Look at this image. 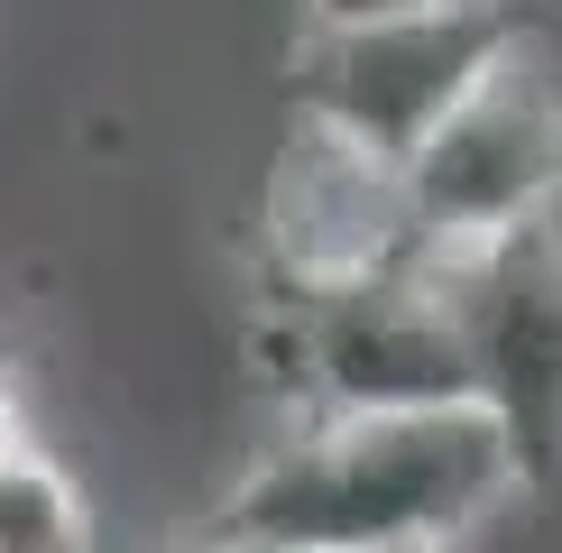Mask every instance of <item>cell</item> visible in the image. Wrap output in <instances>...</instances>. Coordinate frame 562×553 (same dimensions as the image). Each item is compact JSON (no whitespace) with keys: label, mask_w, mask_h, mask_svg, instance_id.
Instances as JSON below:
<instances>
[{"label":"cell","mask_w":562,"mask_h":553,"mask_svg":"<svg viewBox=\"0 0 562 553\" xmlns=\"http://www.w3.org/2000/svg\"><path fill=\"white\" fill-rule=\"evenodd\" d=\"M535 507L507 433L480 406L295 415L222 479V535L259 553H471Z\"/></svg>","instance_id":"6da1fadb"},{"label":"cell","mask_w":562,"mask_h":553,"mask_svg":"<svg viewBox=\"0 0 562 553\" xmlns=\"http://www.w3.org/2000/svg\"><path fill=\"white\" fill-rule=\"evenodd\" d=\"M249 379L268 387L277 425L295 415H434L471 397V341H461L442 268H369L341 286H268L249 305Z\"/></svg>","instance_id":"7a4b0ae2"},{"label":"cell","mask_w":562,"mask_h":553,"mask_svg":"<svg viewBox=\"0 0 562 553\" xmlns=\"http://www.w3.org/2000/svg\"><path fill=\"white\" fill-rule=\"evenodd\" d=\"M396 194H406V230L425 268H461L535 240V230H562V65L535 29L396 167Z\"/></svg>","instance_id":"3957f363"},{"label":"cell","mask_w":562,"mask_h":553,"mask_svg":"<svg viewBox=\"0 0 562 553\" xmlns=\"http://www.w3.org/2000/svg\"><path fill=\"white\" fill-rule=\"evenodd\" d=\"M517 37H526L517 0H471V10L387 19V29H295V56H286L295 129L396 176L488 83V65Z\"/></svg>","instance_id":"277c9868"},{"label":"cell","mask_w":562,"mask_h":553,"mask_svg":"<svg viewBox=\"0 0 562 553\" xmlns=\"http://www.w3.org/2000/svg\"><path fill=\"white\" fill-rule=\"evenodd\" d=\"M471 341V397L507 433L526 489H562V230L442 268Z\"/></svg>","instance_id":"5b68a950"},{"label":"cell","mask_w":562,"mask_h":553,"mask_svg":"<svg viewBox=\"0 0 562 553\" xmlns=\"http://www.w3.org/2000/svg\"><path fill=\"white\" fill-rule=\"evenodd\" d=\"M406 259H415V230L396 176L286 121L259 176V276L268 286H341V276L406 268Z\"/></svg>","instance_id":"8992f818"},{"label":"cell","mask_w":562,"mask_h":553,"mask_svg":"<svg viewBox=\"0 0 562 553\" xmlns=\"http://www.w3.org/2000/svg\"><path fill=\"white\" fill-rule=\"evenodd\" d=\"M92 544H102L92 489L29 433L0 461V553H92Z\"/></svg>","instance_id":"52a82bcc"},{"label":"cell","mask_w":562,"mask_h":553,"mask_svg":"<svg viewBox=\"0 0 562 553\" xmlns=\"http://www.w3.org/2000/svg\"><path fill=\"white\" fill-rule=\"evenodd\" d=\"M471 0H304V29H387V19H434Z\"/></svg>","instance_id":"ba28073f"},{"label":"cell","mask_w":562,"mask_h":553,"mask_svg":"<svg viewBox=\"0 0 562 553\" xmlns=\"http://www.w3.org/2000/svg\"><path fill=\"white\" fill-rule=\"evenodd\" d=\"M157 553H259V544H240V535H222V526H184V535H167Z\"/></svg>","instance_id":"9c48e42d"},{"label":"cell","mask_w":562,"mask_h":553,"mask_svg":"<svg viewBox=\"0 0 562 553\" xmlns=\"http://www.w3.org/2000/svg\"><path fill=\"white\" fill-rule=\"evenodd\" d=\"M19 443H29V415H19V379L0 369V461H10Z\"/></svg>","instance_id":"30bf717a"}]
</instances>
